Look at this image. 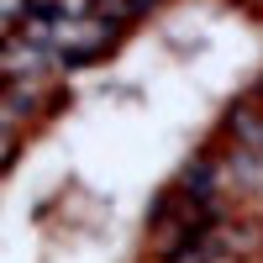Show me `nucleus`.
Wrapping results in <instances>:
<instances>
[{
	"mask_svg": "<svg viewBox=\"0 0 263 263\" xmlns=\"http://www.w3.org/2000/svg\"><path fill=\"white\" fill-rule=\"evenodd\" d=\"M227 132H232L237 147H248V153L263 158V111H258L253 100H237L232 111H227Z\"/></svg>",
	"mask_w": 263,
	"mask_h": 263,
	"instance_id": "2",
	"label": "nucleus"
},
{
	"mask_svg": "<svg viewBox=\"0 0 263 263\" xmlns=\"http://www.w3.org/2000/svg\"><path fill=\"white\" fill-rule=\"evenodd\" d=\"M27 6L32 0H0V37H11L21 21H27Z\"/></svg>",
	"mask_w": 263,
	"mask_h": 263,
	"instance_id": "3",
	"label": "nucleus"
},
{
	"mask_svg": "<svg viewBox=\"0 0 263 263\" xmlns=\"http://www.w3.org/2000/svg\"><path fill=\"white\" fill-rule=\"evenodd\" d=\"M216 190H221V163L211 158V153H200V158H190L184 174H179V195L195 205H216Z\"/></svg>",
	"mask_w": 263,
	"mask_h": 263,
	"instance_id": "1",
	"label": "nucleus"
},
{
	"mask_svg": "<svg viewBox=\"0 0 263 263\" xmlns=\"http://www.w3.org/2000/svg\"><path fill=\"white\" fill-rule=\"evenodd\" d=\"M258 95H263V84H258Z\"/></svg>",
	"mask_w": 263,
	"mask_h": 263,
	"instance_id": "4",
	"label": "nucleus"
}]
</instances>
